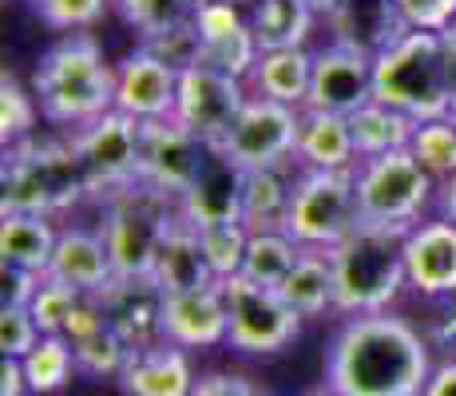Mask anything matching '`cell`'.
<instances>
[{"instance_id":"6da1fadb","label":"cell","mask_w":456,"mask_h":396,"mask_svg":"<svg viewBox=\"0 0 456 396\" xmlns=\"http://www.w3.org/2000/svg\"><path fill=\"white\" fill-rule=\"evenodd\" d=\"M428 376V341L389 310L346 317L326 349V384L341 396H420Z\"/></svg>"},{"instance_id":"7a4b0ae2","label":"cell","mask_w":456,"mask_h":396,"mask_svg":"<svg viewBox=\"0 0 456 396\" xmlns=\"http://www.w3.org/2000/svg\"><path fill=\"white\" fill-rule=\"evenodd\" d=\"M32 95L48 123L80 131L116 111V68L103 60L95 36L68 32L40 56L37 72H32Z\"/></svg>"},{"instance_id":"3957f363","label":"cell","mask_w":456,"mask_h":396,"mask_svg":"<svg viewBox=\"0 0 456 396\" xmlns=\"http://www.w3.org/2000/svg\"><path fill=\"white\" fill-rule=\"evenodd\" d=\"M405 234L397 226L357 222L354 234L330 250L333 258V310L346 317L385 313L409 286Z\"/></svg>"},{"instance_id":"277c9868","label":"cell","mask_w":456,"mask_h":396,"mask_svg":"<svg viewBox=\"0 0 456 396\" xmlns=\"http://www.w3.org/2000/svg\"><path fill=\"white\" fill-rule=\"evenodd\" d=\"M373 100L405 111L417 123L452 116L449 44L441 32L405 28L393 44H385L373 56Z\"/></svg>"},{"instance_id":"5b68a950","label":"cell","mask_w":456,"mask_h":396,"mask_svg":"<svg viewBox=\"0 0 456 396\" xmlns=\"http://www.w3.org/2000/svg\"><path fill=\"white\" fill-rule=\"evenodd\" d=\"M87 198L84 166L72 139H24L4 147L0 214H64Z\"/></svg>"},{"instance_id":"8992f818","label":"cell","mask_w":456,"mask_h":396,"mask_svg":"<svg viewBox=\"0 0 456 396\" xmlns=\"http://www.w3.org/2000/svg\"><path fill=\"white\" fill-rule=\"evenodd\" d=\"M100 206V238L108 246L116 278H151L163 234L179 218L175 198L147 182H131L127 190L103 198Z\"/></svg>"},{"instance_id":"52a82bcc","label":"cell","mask_w":456,"mask_h":396,"mask_svg":"<svg viewBox=\"0 0 456 396\" xmlns=\"http://www.w3.org/2000/svg\"><path fill=\"white\" fill-rule=\"evenodd\" d=\"M354 182L362 222L397 226V230H413L417 222H425V210L441 195V182L420 166V158L409 147L377 158H362L354 171Z\"/></svg>"},{"instance_id":"ba28073f","label":"cell","mask_w":456,"mask_h":396,"mask_svg":"<svg viewBox=\"0 0 456 396\" xmlns=\"http://www.w3.org/2000/svg\"><path fill=\"white\" fill-rule=\"evenodd\" d=\"M357 222L362 214H357L354 171H302L297 166L282 230L302 250H333L341 238L354 234Z\"/></svg>"},{"instance_id":"9c48e42d","label":"cell","mask_w":456,"mask_h":396,"mask_svg":"<svg viewBox=\"0 0 456 396\" xmlns=\"http://www.w3.org/2000/svg\"><path fill=\"white\" fill-rule=\"evenodd\" d=\"M72 147L80 155L87 198L103 202L131 182H139V151H143V123L124 116V111H108L87 127L72 131Z\"/></svg>"},{"instance_id":"30bf717a","label":"cell","mask_w":456,"mask_h":396,"mask_svg":"<svg viewBox=\"0 0 456 396\" xmlns=\"http://www.w3.org/2000/svg\"><path fill=\"white\" fill-rule=\"evenodd\" d=\"M223 297H226V345L239 353H282L297 337L302 313L286 305V297L274 286H258L247 274L223 278Z\"/></svg>"},{"instance_id":"8fae6325","label":"cell","mask_w":456,"mask_h":396,"mask_svg":"<svg viewBox=\"0 0 456 396\" xmlns=\"http://www.w3.org/2000/svg\"><path fill=\"white\" fill-rule=\"evenodd\" d=\"M250 92L247 79L226 76L218 68L195 64L187 72H179V100H175V123L191 131L195 139H203L207 147H218L231 135L234 119L242 116Z\"/></svg>"},{"instance_id":"7c38bea8","label":"cell","mask_w":456,"mask_h":396,"mask_svg":"<svg viewBox=\"0 0 456 396\" xmlns=\"http://www.w3.org/2000/svg\"><path fill=\"white\" fill-rule=\"evenodd\" d=\"M297 127H302V108H286L274 100H258L250 95L242 116L234 119L231 135L215 147L242 171H258V166H286L294 163Z\"/></svg>"},{"instance_id":"4fadbf2b","label":"cell","mask_w":456,"mask_h":396,"mask_svg":"<svg viewBox=\"0 0 456 396\" xmlns=\"http://www.w3.org/2000/svg\"><path fill=\"white\" fill-rule=\"evenodd\" d=\"M210 147L195 139L183 123L175 119H151L143 123V151H139V182L163 190L179 202L187 187L199 179Z\"/></svg>"},{"instance_id":"5bb4252c","label":"cell","mask_w":456,"mask_h":396,"mask_svg":"<svg viewBox=\"0 0 456 396\" xmlns=\"http://www.w3.org/2000/svg\"><path fill=\"white\" fill-rule=\"evenodd\" d=\"M373 100V56L354 44L330 40L314 52V76L305 108L333 111V116H354L362 103Z\"/></svg>"},{"instance_id":"9a60e30c","label":"cell","mask_w":456,"mask_h":396,"mask_svg":"<svg viewBox=\"0 0 456 396\" xmlns=\"http://www.w3.org/2000/svg\"><path fill=\"white\" fill-rule=\"evenodd\" d=\"M175 100H179V72L147 48L127 52L116 64V111L139 123L171 119Z\"/></svg>"},{"instance_id":"2e32d148","label":"cell","mask_w":456,"mask_h":396,"mask_svg":"<svg viewBox=\"0 0 456 396\" xmlns=\"http://www.w3.org/2000/svg\"><path fill=\"white\" fill-rule=\"evenodd\" d=\"M195 28H199V40H203V60L199 64L218 68V72L239 76V79H247L254 72V64L262 56L258 36H254L250 20L231 0H207L195 16Z\"/></svg>"},{"instance_id":"e0dca14e","label":"cell","mask_w":456,"mask_h":396,"mask_svg":"<svg viewBox=\"0 0 456 396\" xmlns=\"http://www.w3.org/2000/svg\"><path fill=\"white\" fill-rule=\"evenodd\" d=\"M405 274L420 297H456V222L425 218L405 234Z\"/></svg>"},{"instance_id":"ac0fdd59","label":"cell","mask_w":456,"mask_h":396,"mask_svg":"<svg viewBox=\"0 0 456 396\" xmlns=\"http://www.w3.org/2000/svg\"><path fill=\"white\" fill-rule=\"evenodd\" d=\"M231 317H226L223 286L183 289V294H163V341L179 349H210L223 345Z\"/></svg>"},{"instance_id":"d6986e66","label":"cell","mask_w":456,"mask_h":396,"mask_svg":"<svg viewBox=\"0 0 456 396\" xmlns=\"http://www.w3.org/2000/svg\"><path fill=\"white\" fill-rule=\"evenodd\" d=\"M95 297L108 313V325L131 349H151L163 341V289L151 278H116Z\"/></svg>"},{"instance_id":"ffe728a7","label":"cell","mask_w":456,"mask_h":396,"mask_svg":"<svg viewBox=\"0 0 456 396\" xmlns=\"http://www.w3.org/2000/svg\"><path fill=\"white\" fill-rule=\"evenodd\" d=\"M242 166L231 163L223 151L210 147L199 179L187 187L175 206L191 226H215V222H242Z\"/></svg>"},{"instance_id":"44dd1931","label":"cell","mask_w":456,"mask_h":396,"mask_svg":"<svg viewBox=\"0 0 456 396\" xmlns=\"http://www.w3.org/2000/svg\"><path fill=\"white\" fill-rule=\"evenodd\" d=\"M124 396H191L199 376L179 345L159 341L151 349H131L124 373L116 376Z\"/></svg>"},{"instance_id":"7402d4cb","label":"cell","mask_w":456,"mask_h":396,"mask_svg":"<svg viewBox=\"0 0 456 396\" xmlns=\"http://www.w3.org/2000/svg\"><path fill=\"white\" fill-rule=\"evenodd\" d=\"M294 163L302 171H357L362 155H357L354 131H349V116L302 108Z\"/></svg>"},{"instance_id":"603a6c76","label":"cell","mask_w":456,"mask_h":396,"mask_svg":"<svg viewBox=\"0 0 456 396\" xmlns=\"http://www.w3.org/2000/svg\"><path fill=\"white\" fill-rule=\"evenodd\" d=\"M151 281L163 289V294H183V289H203L215 286V270H210L203 242H199V230L187 222V218H175L171 230L163 234L159 254H155V270Z\"/></svg>"},{"instance_id":"cb8c5ba5","label":"cell","mask_w":456,"mask_h":396,"mask_svg":"<svg viewBox=\"0 0 456 396\" xmlns=\"http://www.w3.org/2000/svg\"><path fill=\"white\" fill-rule=\"evenodd\" d=\"M48 274L68 281V286H76L80 294H103V289L116 281V266H111L100 230L68 226V230H60Z\"/></svg>"},{"instance_id":"d4e9b609","label":"cell","mask_w":456,"mask_h":396,"mask_svg":"<svg viewBox=\"0 0 456 396\" xmlns=\"http://www.w3.org/2000/svg\"><path fill=\"white\" fill-rule=\"evenodd\" d=\"M326 24L333 40L354 44V48L370 52V56H377L385 44H393L405 32L393 0H338V8L326 16Z\"/></svg>"},{"instance_id":"484cf974","label":"cell","mask_w":456,"mask_h":396,"mask_svg":"<svg viewBox=\"0 0 456 396\" xmlns=\"http://www.w3.org/2000/svg\"><path fill=\"white\" fill-rule=\"evenodd\" d=\"M314 76V52L310 48H278L262 52L254 72L247 76V92L258 100H274L286 108H305Z\"/></svg>"},{"instance_id":"4316f807","label":"cell","mask_w":456,"mask_h":396,"mask_svg":"<svg viewBox=\"0 0 456 396\" xmlns=\"http://www.w3.org/2000/svg\"><path fill=\"white\" fill-rule=\"evenodd\" d=\"M297 163L286 166H258L242 174V226L250 234L258 230H282L286 210H290Z\"/></svg>"},{"instance_id":"83f0119b","label":"cell","mask_w":456,"mask_h":396,"mask_svg":"<svg viewBox=\"0 0 456 396\" xmlns=\"http://www.w3.org/2000/svg\"><path fill=\"white\" fill-rule=\"evenodd\" d=\"M60 230L48 214H4L0 222V258L4 266H20L32 274H48Z\"/></svg>"},{"instance_id":"f1b7e54d","label":"cell","mask_w":456,"mask_h":396,"mask_svg":"<svg viewBox=\"0 0 456 396\" xmlns=\"http://www.w3.org/2000/svg\"><path fill=\"white\" fill-rule=\"evenodd\" d=\"M349 131H354V143L362 158H377V155H389V151H405L413 143V131L417 119H409L405 111L389 108L381 100H370L349 116Z\"/></svg>"},{"instance_id":"f546056e","label":"cell","mask_w":456,"mask_h":396,"mask_svg":"<svg viewBox=\"0 0 456 396\" xmlns=\"http://www.w3.org/2000/svg\"><path fill=\"white\" fill-rule=\"evenodd\" d=\"M278 294L286 297V305L302 317H318L333 310V258L330 250H302V258L294 262V270L278 286Z\"/></svg>"},{"instance_id":"4dcf8cb0","label":"cell","mask_w":456,"mask_h":396,"mask_svg":"<svg viewBox=\"0 0 456 396\" xmlns=\"http://www.w3.org/2000/svg\"><path fill=\"white\" fill-rule=\"evenodd\" d=\"M314 20H318V12H310L302 0H266L250 16V28L258 36L262 52H278V48H305Z\"/></svg>"},{"instance_id":"1f68e13d","label":"cell","mask_w":456,"mask_h":396,"mask_svg":"<svg viewBox=\"0 0 456 396\" xmlns=\"http://www.w3.org/2000/svg\"><path fill=\"white\" fill-rule=\"evenodd\" d=\"M302 258V246L294 242L286 230H258L250 234L247 246V262H242V274L258 286H282L286 274L294 270V262Z\"/></svg>"},{"instance_id":"d6a6232c","label":"cell","mask_w":456,"mask_h":396,"mask_svg":"<svg viewBox=\"0 0 456 396\" xmlns=\"http://www.w3.org/2000/svg\"><path fill=\"white\" fill-rule=\"evenodd\" d=\"M203 4L207 0H111L119 20H124L127 28H135L139 40L183 28V24H195Z\"/></svg>"},{"instance_id":"836d02e7","label":"cell","mask_w":456,"mask_h":396,"mask_svg":"<svg viewBox=\"0 0 456 396\" xmlns=\"http://www.w3.org/2000/svg\"><path fill=\"white\" fill-rule=\"evenodd\" d=\"M24 376H28V392H56L68 384L76 368V353H72V341L64 333H44L40 345L32 349L28 357L20 360Z\"/></svg>"},{"instance_id":"e575fe53","label":"cell","mask_w":456,"mask_h":396,"mask_svg":"<svg viewBox=\"0 0 456 396\" xmlns=\"http://www.w3.org/2000/svg\"><path fill=\"white\" fill-rule=\"evenodd\" d=\"M409 151L420 158V166H425L436 182L452 179V174H456V116H441V119L417 123Z\"/></svg>"},{"instance_id":"d590c367","label":"cell","mask_w":456,"mask_h":396,"mask_svg":"<svg viewBox=\"0 0 456 396\" xmlns=\"http://www.w3.org/2000/svg\"><path fill=\"white\" fill-rule=\"evenodd\" d=\"M203 254L215 270V278H234L242 274V262H247V246H250V230L242 222H215V226H195Z\"/></svg>"},{"instance_id":"8d00e7d4","label":"cell","mask_w":456,"mask_h":396,"mask_svg":"<svg viewBox=\"0 0 456 396\" xmlns=\"http://www.w3.org/2000/svg\"><path fill=\"white\" fill-rule=\"evenodd\" d=\"M37 95L24 92V84L16 76H0V143L16 147L24 139H32V127H37Z\"/></svg>"},{"instance_id":"74e56055","label":"cell","mask_w":456,"mask_h":396,"mask_svg":"<svg viewBox=\"0 0 456 396\" xmlns=\"http://www.w3.org/2000/svg\"><path fill=\"white\" fill-rule=\"evenodd\" d=\"M72 353H76V368L87 376H119L131 357V345L108 325V329L92 333V337L72 341Z\"/></svg>"},{"instance_id":"f35d334b","label":"cell","mask_w":456,"mask_h":396,"mask_svg":"<svg viewBox=\"0 0 456 396\" xmlns=\"http://www.w3.org/2000/svg\"><path fill=\"white\" fill-rule=\"evenodd\" d=\"M84 297L87 294H80L76 286H68V281L52 278V274H44L40 286H37V294H32V302H28V313L37 317L40 333H64L68 317H72V310L84 302Z\"/></svg>"},{"instance_id":"ab89813d","label":"cell","mask_w":456,"mask_h":396,"mask_svg":"<svg viewBox=\"0 0 456 396\" xmlns=\"http://www.w3.org/2000/svg\"><path fill=\"white\" fill-rule=\"evenodd\" d=\"M111 0H32V12L56 32H87L103 20Z\"/></svg>"},{"instance_id":"60d3db41","label":"cell","mask_w":456,"mask_h":396,"mask_svg":"<svg viewBox=\"0 0 456 396\" xmlns=\"http://www.w3.org/2000/svg\"><path fill=\"white\" fill-rule=\"evenodd\" d=\"M139 48H147L151 56H159L163 64L175 68V72H187V68H195L199 60H203V40H199L195 24H183V28L147 36V40H139Z\"/></svg>"},{"instance_id":"b9f144b4","label":"cell","mask_w":456,"mask_h":396,"mask_svg":"<svg viewBox=\"0 0 456 396\" xmlns=\"http://www.w3.org/2000/svg\"><path fill=\"white\" fill-rule=\"evenodd\" d=\"M40 325L28 313V305H0V353L24 360L40 345Z\"/></svg>"},{"instance_id":"7bdbcfd3","label":"cell","mask_w":456,"mask_h":396,"mask_svg":"<svg viewBox=\"0 0 456 396\" xmlns=\"http://www.w3.org/2000/svg\"><path fill=\"white\" fill-rule=\"evenodd\" d=\"M397 16L413 32H452L456 28V0H393Z\"/></svg>"},{"instance_id":"ee69618b","label":"cell","mask_w":456,"mask_h":396,"mask_svg":"<svg viewBox=\"0 0 456 396\" xmlns=\"http://www.w3.org/2000/svg\"><path fill=\"white\" fill-rule=\"evenodd\" d=\"M191 396H262V389H254L247 376H231V373H207L195 381Z\"/></svg>"},{"instance_id":"f6af8a7d","label":"cell","mask_w":456,"mask_h":396,"mask_svg":"<svg viewBox=\"0 0 456 396\" xmlns=\"http://www.w3.org/2000/svg\"><path fill=\"white\" fill-rule=\"evenodd\" d=\"M44 274H32V270L20 266H4V305H28L32 294H37Z\"/></svg>"},{"instance_id":"bcb514c9","label":"cell","mask_w":456,"mask_h":396,"mask_svg":"<svg viewBox=\"0 0 456 396\" xmlns=\"http://www.w3.org/2000/svg\"><path fill=\"white\" fill-rule=\"evenodd\" d=\"M24 389H28L24 365L16 357H4V365H0V396H20Z\"/></svg>"},{"instance_id":"7dc6e473","label":"cell","mask_w":456,"mask_h":396,"mask_svg":"<svg viewBox=\"0 0 456 396\" xmlns=\"http://www.w3.org/2000/svg\"><path fill=\"white\" fill-rule=\"evenodd\" d=\"M420 396H456V360H444V365H436Z\"/></svg>"},{"instance_id":"c3c4849f","label":"cell","mask_w":456,"mask_h":396,"mask_svg":"<svg viewBox=\"0 0 456 396\" xmlns=\"http://www.w3.org/2000/svg\"><path fill=\"white\" fill-rule=\"evenodd\" d=\"M436 202H441V214H444V218H452V222H456V174H452V179H444V182H441V195H436Z\"/></svg>"},{"instance_id":"681fc988","label":"cell","mask_w":456,"mask_h":396,"mask_svg":"<svg viewBox=\"0 0 456 396\" xmlns=\"http://www.w3.org/2000/svg\"><path fill=\"white\" fill-rule=\"evenodd\" d=\"M444 44H449V84H452V116H456V28L444 32Z\"/></svg>"},{"instance_id":"f907efd6","label":"cell","mask_w":456,"mask_h":396,"mask_svg":"<svg viewBox=\"0 0 456 396\" xmlns=\"http://www.w3.org/2000/svg\"><path fill=\"white\" fill-rule=\"evenodd\" d=\"M305 8H310V12H318L322 20H326V16L333 12V8H338V0H302Z\"/></svg>"},{"instance_id":"816d5d0a","label":"cell","mask_w":456,"mask_h":396,"mask_svg":"<svg viewBox=\"0 0 456 396\" xmlns=\"http://www.w3.org/2000/svg\"><path fill=\"white\" fill-rule=\"evenodd\" d=\"M231 4H234V8H239V12H242V16H247V20H250V16H254V12H258V8H262V4H266V0H231Z\"/></svg>"},{"instance_id":"f5cc1de1","label":"cell","mask_w":456,"mask_h":396,"mask_svg":"<svg viewBox=\"0 0 456 396\" xmlns=\"http://www.w3.org/2000/svg\"><path fill=\"white\" fill-rule=\"evenodd\" d=\"M302 396H341V392L330 389V384H322V389H310V392H302Z\"/></svg>"}]
</instances>
